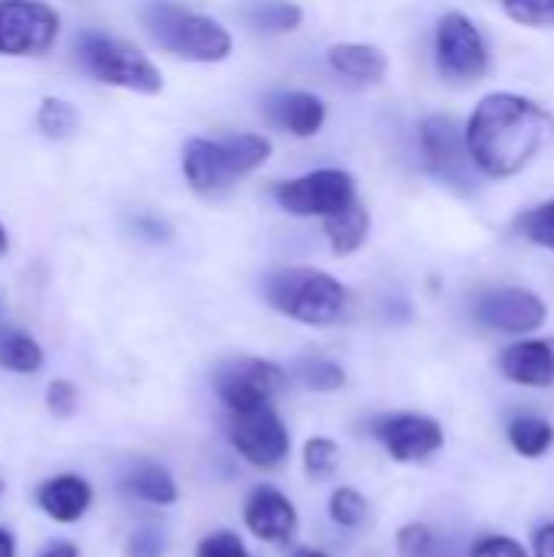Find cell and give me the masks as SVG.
Segmentation results:
<instances>
[{"mask_svg": "<svg viewBox=\"0 0 554 557\" xmlns=\"http://www.w3.org/2000/svg\"><path fill=\"white\" fill-rule=\"evenodd\" d=\"M464 140L480 173L506 180L522 173L552 144L554 117L522 95L493 91L473 108Z\"/></svg>", "mask_w": 554, "mask_h": 557, "instance_id": "obj_1", "label": "cell"}, {"mask_svg": "<svg viewBox=\"0 0 554 557\" xmlns=\"http://www.w3.org/2000/svg\"><path fill=\"white\" fill-rule=\"evenodd\" d=\"M268 157L271 144L258 134L193 137L183 147V173L199 196H216L229 189L235 180L255 173Z\"/></svg>", "mask_w": 554, "mask_h": 557, "instance_id": "obj_2", "label": "cell"}, {"mask_svg": "<svg viewBox=\"0 0 554 557\" xmlns=\"http://www.w3.org/2000/svg\"><path fill=\"white\" fill-rule=\"evenodd\" d=\"M268 304L307 326L336 323L346 310V287L327 271L313 268H284L268 277Z\"/></svg>", "mask_w": 554, "mask_h": 557, "instance_id": "obj_3", "label": "cell"}, {"mask_svg": "<svg viewBox=\"0 0 554 557\" xmlns=\"http://www.w3.org/2000/svg\"><path fill=\"white\" fill-rule=\"evenodd\" d=\"M144 26L167 52L189 62H222L232 52V36L225 26L176 3H150L144 10Z\"/></svg>", "mask_w": 554, "mask_h": 557, "instance_id": "obj_4", "label": "cell"}, {"mask_svg": "<svg viewBox=\"0 0 554 557\" xmlns=\"http://www.w3.org/2000/svg\"><path fill=\"white\" fill-rule=\"evenodd\" d=\"M78 59H82L85 72L104 85L127 88L137 95H157L163 88L157 65L140 49H134L121 39L91 33L78 42Z\"/></svg>", "mask_w": 554, "mask_h": 557, "instance_id": "obj_5", "label": "cell"}, {"mask_svg": "<svg viewBox=\"0 0 554 557\" xmlns=\"http://www.w3.org/2000/svg\"><path fill=\"white\" fill-rule=\"evenodd\" d=\"M59 36V16L42 0H0V55H42Z\"/></svg>", "mask_w": 554, "mask_h": 557, "instance_id": "obj_6", "label": "cell"}, {"mask_svg": "<svg viewBox=\"0 0 554 557\" xmlns=\"http://www.w3.org/2000/svg\"><path fill=\"white\" fill-rule=\"evenodd\" d=\"M284 385H287L284 369H278L274 362H264V359H251V356L232 359V362L219 366V372H216V392L229 405V411L261 408Z\"/></svg>", "mask_w": 554, "mask_h": 557, "instance_id": "obj_7", "label": "cell"}, {"mask_svg": "<svg viewBox=\"0 0 554 557\" xmlns=\"http://www.w3.org/2000/svg\"><path fill=\"white\" fill-rule=\"evenodd\" d=\"M229 437H232L235 450L251 467H264V470L281 467L284 457H287V450H291V437H287L281 418L268 405L248 408V411H232V418H229Z\"/></svg>", "mask_w": 554, "mask_h": 557, "instance_id": "obj_8", "label": "cell"}, {"mask_svg": "<svg viewBox=\"0 0 554 557\" xmlns=\"http://www.w3.org/2000/svg\"><path fill=\"white\" fill-rule=\"evenodd\" d=\"M278 202L294 215H333L356 202L353 176L343 170H317L278 186Z\"/></svg>", "mask_w": 554, "mask_h": 557, "instance_id": "obj_9", "label": "cell"}, {"mask_svg": "<svg viewBox=\"0 0 554 557\" xmlns=\"http://www.w3.org/2000/svg\"><path fill=\"white\" fill-rule=\"evenodd\" d=\"M421 147H424V160L428 170L434 176H441L444 183L457 186V189H470L473 183V160L467 153V140L464 131L454 117L447 114H434L421 124Z\"/></svg>", "mask_w": 554, "mask_h": 557, "instance_id": "obj_10", "label": "cell"}, {"mask_svg": "<svg viewBox=\"0 0 554 557\" xmlns=\"http://www.w3.org/2000/svg\"><path fill=\"white\" fill-rule=\"evenodd\" d=\"M438 65L451 78H480L490 65L477 23L464 13H444L438 23Z\"/></svg>", "mask_w": 554, "mask_h": 557, "instance_id": "obj_11", "label": "cell"}, {"mask_svg": "<svg viewBox=\"0 0 554 557\" xmlns=\"http://www.w3.org/2000/svg\"><path fill=\"white\" fill-rule=\"evenodd\" d=\"M477 317H480V323H487L500 333H532L545 323L549 310H545V300L535 297L532 290L506 287V290L487 294L477 304Z\"/></svg>", "mask_w": 554, "mask_h": 557, "instance_id": "obj_12", "label": "cell"}, {"mask_svg": "<svg viewBox=\"0 0 554 557\" xmlns=\"http://www.w3.org/2000/svg\"><path fill=\"white\" fill-rule=\"evenodd\" d=\"M376 434L379 441L385 444V450L402 460V463H411V460H424L431 454L441 450L444 444V434L434 421L428 418H418V414H395V418H385L376 424Z\"/></svg>", "mask_w": 554, "mask_h": 557, "instance_id": "obj_13", "label": "cell"}, {"mask_svg": "<svg viewBox=\"0 0 554 557\" xmlns=\"http://www.w3.org/2000/svg\"><path fill=\"white\" fill-rule=\"evenodd\" d=\"M245 525L264 542H287L297 529V512L278 490L258 486L245 503Z\"/></svg>", "mask_w": 554, "mask_h": 557, "instance_id": "obj_14", "label": "cell"}, {"mask_svg": "<svg viewBox=\"0 0 554 557\" xmlns=\"http://www.w3.org/2000/svg\"><path fill=\"white\" fill-rule=\"evenodd\" d=\"M503 372L516 385L549 388L554 385V339H526L503 352Z\"/></svg>", "mask_w": 554, "mask_h": 557, "instance_id": "obj_15", "label": "cell"}, {"mask_svg": "<svg viewBox=\"0 0 554 557\" xmlns=\"http://www.w3.org/2000/svg\"><path fill=\"white\" fill-rule=\"evenodd\" d=\"M268 111H271V121L278 127H284L297 137H313L327 117L323 101L310 91H278L268 101Z\"/></svg>", "mask_w": 554, "mask_h": 557, "instance_id": "obj_16", "label": "cell"}, {"mask_svg": "<svg viewBox=\"0 0 554 557\" xmlns=\"http://www.w3.org/2000/svg\"><path fill=\"white\" fill-rule=\"evenodd\" d=\"M36 503L49 519L75 522L85 516V509L91 503V486L82 476H56V480L42 483V490L36 493Z\"/></svg>", "mask_w": 554, "mask_h": 557, "instance_id": "obj_17", "label": "cell"}, {"mask_svg": "<svg viewBox=\"0 0 554 557\" xmlns=\"http://www.w3.org/2000/svg\"><path fill=\"white\" fill-rule=\"evenodd\" d=\"M330 65L353 82H379L389 72V59L382 49L369 42H340L330 49Z\"/></svg>", "mask_w": 554, "mask_h": 557, "instance_id": "obj_18", "label": "cell"}, {"mask_svg": "<svg viewBox=\"0 0 554 557\" xmlns=\"http://www.w3.org/2000/svg\"><path fill=\"white\" fill-rule=\"evenodd\" d=\"M323 232L336 255H353L369 238V212L359 202H349L346 209L323 219Z\"/></svg>", "mask_w": 554, "mask_h": 557, "instance_id": "obj_19", "label": "cell"}, {"mask_svg": "<svg viewBox=\"0 0 554 557\" xmlns=\"http://www.w3.org/2000/svg\"><path fill=\"white\" fill-rule=\"evenodd\" d=\"M124 486H127L134 496H140V499H147V503H157V506H170V503L176 499V483H173V476H170L163 467H157V463H137V467L127 473Z\"/></svg>", "mask_w": 554, "mask_h": 557, "instance_id": "obj_20", "label": "cell"}, {"mask_svg": "<svg viewBox=\"0 0 554 557\" xmlns=\"http://www.w3.org/2000/svg\"><path fill=\"white\" fill-rule=\"evenodd\" d=\"M0 366L29 375L42 366V349L20 330H0Z\"/></svg>", "mask_w": 554, "mask_h": 557, "instance_id": "obj_21", "label": "cell"}, {"mask_svg": "<svg viewBox=\"0 0 554 557\" xmlns=\"http://www.w3.org/2000/svg\"><path fill=\"white\" fill-rule=\"evenodd\" d=\"M248 23L255 29H264V33H291L300 26L304 20V10L291 0H261L255 7H248Z\"/></svg>", "mask_w": 554, "mask_h": 557, "instance_id": "obj_22", "label": "cell"}, {"mask_svg": "<svg viewBox=\"0 0 554 557\" xmlns=\"http://www.w3.org/2000/svg\"><path fill=\"white\" fill-rule=\"evenodd\" d=\"M294 375L304 388H313V392H336L346 382V372L323 356H304L294 366Z\"/></svg>", "mask_w": 554, "mask_h": 557, "instance_id": "obj_23", "label": "cell"}, {"mask_svg": "<svg viewBox=\"0 0 554 557\" xmlns=\"http://www.w3.org/2000/svg\"><path fill=\"white\" fill-rule=\"evenodd\" d=\"M509 441L522 457H542L552 447V424L542 418H519L509 424Z\"/></svg>", "mask_w": 554, "mask_h": 557, "instance_id": "obj_24", "label": "cell"}, {"mask_svg": "<svg viewBox=\"0 0 554 557\" xmlns=\"http://www.w3.org/2000/svg\"><path fill=\"white\" fill-rule=\"evenodd\" d=\"M36 124L46 137H69L78 127V111L62 98H42Z\"/></svg>", "mask_w": 554, "mask_h": 557, "instance_id": "obj_25", "label": "cell"}, {"mask_svg": "<svg viewBox=\"0 0 554 557\" xmlns=\"http://www.w3.org/2000/svg\"><path fill=\"white\" fill-rule=\"evenodd\" d=\"M519 232H522L526 242L554 251V199L542 202V206L532 209V212H526V215L519 219Z\"/></svg>", "mask_w": 554, "mask_h": 557, "instance_id": "obj_26", "label": "cell"}, {"mask_svg": "<svg viewBox=\"0 0 554 557\" xmlns=\"http://www.w3.org/2000/svg\"><path fill=\"white\" fill-rule=\"evenodd\" d=\"M330 516H333V522H336V525H343V529H356V525H362V522H366V516H369V503H366L356 490H336V493H333V499H330Z\"/></svg>", "mask_w": 554, "mask_h": 557, "instance_id": "obj_27", "label": "cell"}, {"mask_svg": "<svg viewBox=\"0 0 554 557\" xmlns=\"http://www.w3.org/2000/svg\"><path fill=\"white\" fill-rule=\"evenodd\" d=\"M503 10L522 26H554V0H503Z\"/></svg>", "mask_w": 554, "mask_h": 557, "instance_id": "obj_28", "label": "cell"}, {"mask_svg": "<svg viewBox=\"0 0 554 557\" xmlns=\"http://www.w3.org/2000/svg\"><path fill=\"white\" fill-rule=\"evenodd\" d=\"M304 467L310 476H330L340 467V447L327 437H317L304 450Z\"/></svg>", "mask_w": 554, "mask_h": 557, "instance_id": "obj_29", "label": "cell"}, {"mask_svg": "<svg viewBox=\"0 0 554 557\" xmlns=\"http://www.w3.org/2000/svg\"><path fill=\"white\" fill-rule=\"evenodd\" d=\"M196 557H251L248 548L238 542V535L232 532H212L199 542L196 548Z\"/></svg>", "mask_w": 554, "mask_h": 557, "instance_id": "obj_30", "label": "cell"}, {"mask_svg": "<svg viewBox=\"0 0 554 557\" xmlns=\"http://www.w3.org/2000/svg\"><path fill=\"white\" fill-rule=\"evenodd\" d=\"M434 545V535L424 525H408L398 532V552L405 557H424Z\"/></svg>", "mask_w": 554, "mask_h": 557, "instance_id": "obj_31", "label": "cell"}, {"mask_svg": "<svg viewBox=\"0 0 554 557\" xmlns=\"http://www.w3.org/2000/svg\"><path fill=\"white\" fill-rule=\"evenodd\" d=\"M127 557H160L163 555V535L157 529H137L131 539H127Z\"/></svg>", "mask_w": 554, "mask_h": 557, "instance_id": "obj_32", "label": "cell"}, {"mask_svg": "<svg viewBox=\"0 0 554 557\" xmlns=\"http://www.w3.org/2000/svg\"><path fill=\"white\" fill-rule=\"evenodd\" d=\"M46 401H49V411H52V414L69 418V414L75 411V405H78V392H75V385H69V382H52L49 392H46Z\"/></svg>", "mask_w": 554, "mask_h": 557, "instance_id": "obj_33", "label": "cell"}, {"mask_svg": "<svg viewBox=\"0 0 554 557\" xmlns=\"http://www.w3.org/2000/svg\"><path fill=\"white\" fill-rule=\"evenodd\" d=\"M470 557H529V555L522 552V545H519V542L493 535V539L477 542V545H473V552H470Z\"/></svg>", "mask_w": 554, "mask_h": 557, "instance_id": "obj_34", "label": "cell"}, {"mask_svg": "<svg viewBox=\"0 0 554 557\" xmlns=\"http://www.w3.org/2000/svg\"><path fill=\"white\" fill-rule=\"evenodd\" d=\"M535 557H554V525H545L535 535Z\"/></svg>", "mask_w": 554, "mask_h": 557, "instance_id": "obj_35", "label": "cell"}, {"mask_svg": "<svg viewBox=\"0 0 554 557\" xmlns=\"http://www.w3.org/2000/svg\"><path fill=\"white\" fill-rule=\"evenodd\" d=\"M13 555H16L13 539H10V532H7V529H0V557H13Z\"/></svg>", "mask_w": 554, "mask_h": 557, "instance_id": "obj_36", "label": "cell"}, {"mask_svg": "<svg viewBox=\"0 0 554 557\" xmlns=\"http://www.w3.org/2000/svg\"><path fill=\"white\" fill-rule=\"evenodd\" d=\"M39 557H78V552L72 548V545H56V548H49V552H42Z\"/></svg>", "mask_w": 554, "mask_h": 557, "instance_id": "obj_37", "label": "cell"}, {"mask_svg": "<svg viewBox=\"0 0 554 557\" xmlns=\"http://www.w3.org/2000/svg\"><path fill=\"white\" fill-rule=\"evenodd\" d=\"M294 557H327L323 552H313V548H300Z\"/></svg>", "mask_w": 554, "mask_h": 557, "instance_id": "obj_38", "label": "cell"}, {"mask_svg": "<svg viewBox=\"0 0 554 557\" xmlns=\"http://www.w3.org/2000/svg\"><path fill=\"white\" fill-rule=\"evenodd\" d=\"M7 251V232H3V225H0V255Z\"/></svg>", "mask_w": 554, "mask_h": 557, "instance_id": "obj_39", "label": "cell"}, {"mask_svg": "<svg viewBox=\"0 0 554 557\" xmlns=\"http://www.w3.org/2000/svg\"><path fill=\"white\" fill-rule=\"evenodd\" d=\"M0 493H3V483H0Z\"/></svg>", "mask_w": 554, "mask_h": 557, "instance_id": "obj_40", "label": "cell"}]
</instances>
